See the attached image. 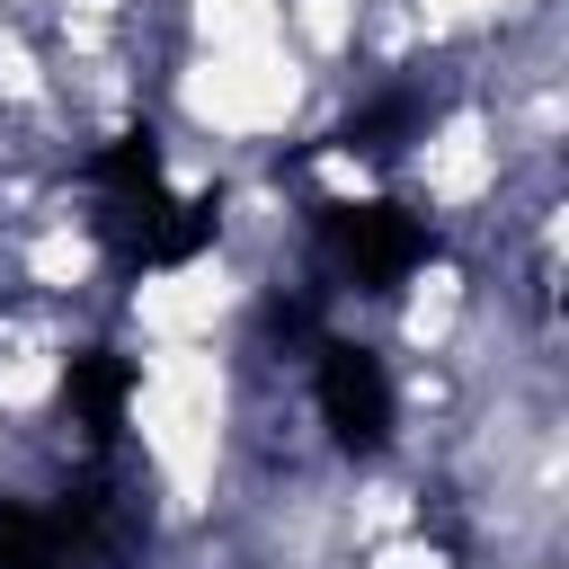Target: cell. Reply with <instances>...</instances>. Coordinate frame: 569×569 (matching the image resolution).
Wrapping results in <instances>:
<instances>
[{"mask_svg": "<svg viewBox=\"0 0 569 569\" xmlns=\"http://www.w3.org/2000/svg\"><path fill=\"white\" fill-rule=\"evenodd\" d=\"M347 569H462V551L445 542V533H391V542H373V551H356Z\"/></svg>", "mask_w": 569, "mask_h": 569, "instance_id": "6da1fadb", "label": "cell"}]
</instances>
